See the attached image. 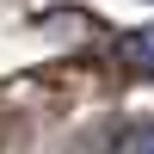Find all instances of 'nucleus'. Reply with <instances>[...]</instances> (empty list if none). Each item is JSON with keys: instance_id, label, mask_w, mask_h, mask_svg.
<instances>
[{"instance_id": "f257e3e1", "label": "nucleus", "mask_w": 154, "mask_h": 154, "mask_svg": "<svg viewBox=\"0 0 154 154\" xmlns=\"http://www.w3.org/2000/svg\"><path fill=\"white\" fill-rule=\"evenodd\" d=\"M117 62L136 68V74H154V25H142V31L123 37V43H117Z\"/></svg>"}, {"instance_id": "f03ea898", "label": "nucleus", "mask_w": 154, "mask_h": 154, "mask_svg": "<svg viewBox=\"0 0 154 154\" xmlns=\"http://www.w3.org/2000/svg\"><path fill=\"white\" fill-rule=\"evenodd\" d=\"M105 154H154V123H130L105 142Z\"/></svg>"}]
</instances>
